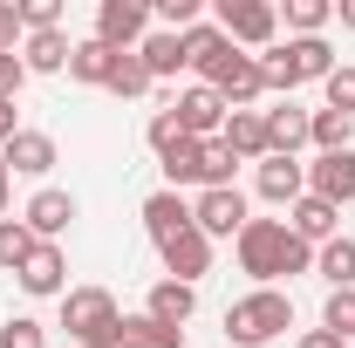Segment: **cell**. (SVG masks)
<instances>
[{
    "mask_svg": "<svg viewBox=\"0 0 355 348\" xmlns=\"http://www.w3.org/2000/svg\"><path fill=\"white\" fill-rule=\"evenodd\" d=\"M239 253V273H253L260 287H280L294 273H314V246L287 232V218H246V232L232 239Z\"/></svg>",
    "mask_w": 355,
    "mask_h": 348,
    "instance_id": "1",
    "label": "cell"
},
{
    "mask_svg": "<svg viewBox=\"0 0 355 348\" xmlns=\"http://www.w3.org/2000/svg\"><path fill=\"white\" fill-rule=\"evenodd\" d=\"M260 76H266V89L273 96H294L301 82H328L335 76V48H328V35H287V42H273L260 55Z\"/></svg>",
    "mask_w": 355,
    "mask_h": 348,
    "instance_id": "2",
    "label": "cell"
},
{
    "mask_svg": "<svg viewBox=\"0 0 355 348\" xmlns=\"http://www.w3.org/2000/svg\"><path fill=\"white\" fill-rule=\"evenodd\" d=\"M116 328H123V307L110 287H69L62 294V335L83 348H116Z\"/></svg>",
    "mask_w": 355,
    "mask_h": 348,
    "instance_id": "3",
    "label": "cell"
},
{
    "mask_svg": "<svg viewBox=\"0 0 355 348\" xmlns=\"http://www.w3.org/2000/svg\"><path fill=\"white\" fill-rule=\"evenodd\" d=\"M287 328H294V301H287L280 287H253L246 301L225 307V335L239 348H266L273 335H287Z\"/></svg>",
    "mask_w": 355,
    "mask_h": 348,
    "instance_id": "4",
    "label": "cell"
},
{
    "mask_svg": "<svg viewBox=\"0 0 355 348\" xmlns=\"http://www.w3.org/2000/svg\"><path fill=\"white\" fill-rule=\"evenodd\" d=\"M219 28L232 48H273V35H280V7L273 0H219Z\"/></svg>",
    "mask_w": 355,
    "mask_h": 348,
    "instance_id": "5",
    "label": "cell"
},
{
    "mask_svg": "<svg viewBox=\"0 0 355 348\" xmlns=\"http://www.w3.org/2000/svg\"><path fill=\"white\" fill-rule=\"evenodd\" d=\"M246 191H239V184H225V191H198V198H191V225H198V232H205V239H239V232H246Z\"/></svg>",
    "mask_w": 355,
    "mask_h": 348,
    "instance_id": "6",
    "label": "cell"
},
{
    "mask_svg": "<svg viewBox=\"0 0 355 348\" xmlns=\"http://www.w3.org/2000/svg\"><path fill=\"white\" fill-rule=\"evenodd\" d=\"M205 89H219L225 96V110H253L266 96V76H260V55H246V48H232L219 69L205 76Z\"/></svg>",
    "mask_w": 355,
    "mask_h": 348,
    "instance_id": "7",
    "label": "cell"
},
{
    "mask_svg": "<svg viewBox=\"0 0 355 348\" xmlns=\"http://www.w3.org/2000/svg\"><path fill=\"white\" fill-rule=\"evenodd\" d=\"M144 35H150V7L144 0H103L96 7V42L103 48L130 55V48H144Z\"/></svg>",
    "mask_w": 355,
    "mask_h": 348,
    "instance_id": "8",
    "label": "cell"
},
{
    "mask_svg": "<svg viewBox=\"0 0 355 348\" xmlns=\"http://www.w3.org/2000/svg\"><path fill=\"white\" fill-rule=\"evenodd\" d=\"M157 260H164V280L198 287V280L212 273V239H205L198 225H184V232H171V239H157Z\"/></svg>",
    "mask_w": 355,
    "mask_h": 348,
    "instance_id": "9",
    "label": "cell"
},
{
    "mask_svg": "<svg viewBox=\"0 0 355 348\" xmlns=\"http://www.w3.org/2000/svg\"><path fill=\"white\" fill-rule=\"evenodd\" d=\"M21 294H35V301H62L69 294V253L55 246V239H35V253L21 260Z\"/></svg>",
    "mask_w": 355,
    "mask_h": 348,
    "instance_id": "10",
    "label": "cell"
},
{
    "mask_svg": "<svg viewBox=\"0 0 355 348\" xmlns=\"http://www.w3.org/2000/svg\"><path fill=\"white\" fill-rule=\"evenodd\" d=\"M171 116H178V130H184V137H198V143H205V137H219V130H225V116H232V110H225L219 89L191 82V89L171 103Z\"/></svg>",
    "mask_w": 355,
    "mask_h": 348,
    "instance_id": "11",
    "label": "cell"
},
{
    "mask_svg": "<svg viewBox=\"0 0 355 348\" xmlns=\"http://www.w3.org/2000/svg\"><path fill=\"white\" fill-rule=\"evenodd\" d=\"M308 198H321V205H349L355 198V150H328V157H314L308 164Z\"/></svg>",
    "mask_w": 355,
    "mask_h": 348,
    "instance_id": "12",
    "label": "cell"
},
{
    "mask_svg": "<svg viewBox=\"0 0 355 348\" xmlns=\"http://www.w3.org/2000/svg\"><path fill=\"white\" fill-rule=\"evenodd\" d=\"M266 116V157H294L301 143H308V123H314V110H301L294 96H280L273 110H260Z\"/></svg>",
    "mask_w": 355,
    "mask_h": 348,
    "instance_id": "13",
    "label": "cell"
},
{
    "mask_svg": "<svg viewBox=\"0 0 355 348\" xmlns=\"http://www.w3.org/2000/svg\"><path fill=\"white\" fill-rule=\"evenodd\" d=\"M69 218H76V198H69V191H55V184H42V191L21 205V225H28L35 239H55V246H62Z\"/></svg>",
    "mask_w": 355,
    "mask_h": 348,
    "instance_id": "14",
    "label": "cell"
},
{
    "mask_svg": "<svg viewBox=\"0 0 355 348\" xmlns=\"http://www.w3.org/2000/svg\"><path fill=\"white\" fill-rule=\"evenodd\" d=\"M266 205H294V198H308V164L301 157H260V171H253Z\"/></svg>",
    "mask_w": 355,
    "mask_h": 348,
    "instance_id": "15",
    "label": "cell"
},
{
    "mask_svg": "<svg viewBox=\"0 0 355 348\" xmlns=\"http://www.w3.org/2000/svg\"><path fill=\"white\" fill-rule=\"evenodd\" d=\"M0 157H7L14 177H48L55 171V137L48 130H14L7 143H0Z\"/></svg>",
    "mask_w": 355,
    "mask_h": 348,
    "instance_id": "16",
    "label": "cell"
},
{
    "mask_svg": "<svg viewBox=\"0 0 355 348\" xmlns=\"http://www.w3.org/2000/svg\"><path fill=\"white\" fill-rule=\"evenodd\" d=\"M205 143H212V137H205ZM205 143H198V137H178L171 150L157 157V164H164V191H205Z\"/></svg>",
    "mask_w": 355,
    "mask_h": 348,
    "instance_id": "17",
    "label": "cell"
},
{
    "mask_svg": "<svg viewBox=\"0 0 355 348\" xmlns=\"http://www.w3.org/2000/svg\"><path fill=\"white\" fill-rule=\"evenodd\" d=\"M287 232H294V239H308V246H328V239L342 232V212H335V205H321V198H294V205H287Z\"/></svg>",
    "mask_w": 355,
    "mask_h": 348,
    "instance_id": "18",
    "label": "cell"
},
{
    "mask_svg": "<svg viewBox=\"0 0 355 348\" xmlns=\"http://www.w3.org/2000/svg\"><path fill=\"white\" fill-rule=\"evenodd\" d=\"M144 314L164 321V328H184V321L198 314V287H184V280H157V287L144 294Z\"/></svg>",
    "mask_w": 355,
    "mask_h": 348,
    "instance_id": "19",
    "label": "cell"
},
{
    "mask_svg": "<svg viewBox=\"0 0 355 348\" xmlns=\"http://www.w3.org/2000/svg\"><path fill=\"white\" fill-rule=\"evenodd\" d=\"M225 55H232V42H225L219 21H198V28H184V69H198V82L219 69Z\"/></svg>",
    "mask_w": 355,
    "mask_h": 348,
    "instance_id": "20",
    "label": "cell"
},
{
    "mask_svg": "<svg viewBox=\"0 0 355 348\" xmlns=\"http://www.w3.org/2000/svg\"><path fill=\"white\" fill-rule=\"evenodd\" d=\"M184 225H191V198H184V191H150V198H144V232H150V246L171 239V232H184Z\"/></svg>",
    "mask_w": 355,
    "mask_h": 348,
    "instance_id": "21",
    "label": "cell"
},
{
    "mask_svg": "<svg viewBox=\"0 0 355 348\" xmlns=\"http://www.w3.org/2000/svg\"><path fill=\"white\" fill-rule=\"evenodd\" d=\"M219 137H225V150H232L239 164H260V157H266V116H260V110H232Z\"/></svg>",
    "mask_w": 355,
    "mask_h": 348,
    "instance_id": "22",
    "label": "cell"
},
{
    "mask_svg": "<svg viewBox=\"0 0 355 348\" xmlns=\"http://www.w3.org/2000/svg\"><path fill=\"white\" fill-rule=\"evenodd\" d=\"M69 55H76V42H69L62 28H48V35H28V42H21L28 76H62V69H69Z\"/></svg>",
    "mask_w": 355,
    "mask_h": 348,
    "instance_id": "23",
    "label": "cell"
},
{
    "mask_svg": "<svg viewBox=\"0 0 355 348\" xmlns=\"http://www.w3.org/2000/svg\"><path fill=\"white\" fill-rule=\"evenodd\" d=\"M137 55H144V69H150V82H171L178 69H184V35H164V28H150Z\"/></svg>",
    "mask_w": 355,
    "mask_h": 348,
    "instance_id": "24",
    "label": "cell"
},
{
    "mask_svg": "<svg viewBox=\"0 0 355 348\" xmlns=\"http://www.w3.org/2000/svg\"><path fill=\"white\" fill-rule=\"evenodd\" d=\"M69 76H76V82H89V89H110V76H116V48H103L96 35H89V42H76Z\"/></svg>",
    "mask_w": 355,
    "mask_h": 348,
    "instance_id": "25",
    "label": "cell"
},
{
    "mask_svg": "<svg viewBox=\"0 0 355 348\" xmlns=\"http://www.w3.org/2000/svg\"><path fill=\"white\" fill-rule=\"evenodd\" d=\"M314 273L328 280V294H335V287H355V239L349 232H335L328 246H314Z\"/></svg>",
    "mask_w": 355,
    "mask_h": 348,
    "instance_id": "26",
    "label": "cell"
},
{
    "mask_svg": "<svg viewBox=\"0 0 355 348\" xmlns=\"http://www.w3.org/2000/svg\"><path fill=\"white\" fill-rule=\"evenodd\" d=\"M116 348H184V328H164V321H150V314H123Z\"/></svg>",
    "mask_w": 355,
    "mask_h": 348,
    "instance_id": "27",
    "label": "cell"
},
{
    "mask_svg": "<svg viewBox=\"0 0 355 348\" xmlns=\"http://www.w3.org/2000/svg\"><path fill=\"white\" fill-rule=\"evenodd\" d=\"M308 143L321 150V157H328V150H355V116H342V110H314Z\"/></svg>",
    "mask_w": 355,
    "mask_h": 348,
    "instance_id": "28",
    "label": "cell"
},
{
    "mask_svg": "<svg viewBox=\"0 0 355 348\" xmlns=\"http://www.w3.org/2000/svg\"><path fill=\"white\" fill-rule=\"evenodd\" d=\"M280 21H287V35H294V42H301V35H321V28L335 21V0H287V14H280Z\"/></svg>",
    "mask_w": 355,
    "mask_h": 348,
    "instance_id": "29",
    "label": "cell"
},
{
    "mask_svg": "<svg viewBox=\"0 0 355 348\" xmlns=\"http://www.w3.org/2000/svg\"><path fill=\"white\" fill-rule=\"evenodd\" d=\"M110 96H123V103H137V96H150V69H144V55H116V76H110Z\"/></svg>",
    "mask_w": 355,
    "mask_h": 348,
    "instance_id": "30",
    "label": "cell"
},
{
    "mask_svg": "<svg viewBox=\"0 0 355 348\" xmlns=\"http://www.w3.org/2000/svg\"><path fill=\"white\" fill-rule=\"evenodd\" d=\"M321 328L335 335V342H355V287H335L328 307H321Z\"/></svg>",
    "mask_w": 355,
    "mask_h": 348,
    "instance_id": "31",
    "label": "cell"
},
{
    "mask_svg": "<svg viewBox=\"0 0 355 348\" xmlns=\"http://www.w3.org/2000/svg\"><path fill=\"white\" fill-rule=\"evenodd\" d=\"M35 253V232L21 218H0V273H21V260Z\"/></svg>",
    "mask_w": 355,
    "mask_h": 348,
    "instance_id": "32",
    "label": "cell"
},
{
    "mask_svg": "<svg viewBox=\"0 0 355 348\" xmlns=\"http://www.w3.org/2000/svg\"><path fill=\"white\" fill-rule=\"evenodd\" d=\"M0 348H48V328L35 314H14V321L0 328Z\"/></svg>",
    "mask_w": 355,
    "mask_h": 348,
    "instance_id": "33",
    "label": "cell"
},
{
    "mask_svg": "<svg viewBox=\"0 0 355 348\" xmlns=\"http://www.w3.org/2000/svg\"><path fill=\"white\" fill-rule=\"evenodd\" d=\"M328 110H342V116H355V69L349 62H335V76H328Z\"/></svg>",
    "mask_w": 355,
    "mask_h": 348,
    "instance_id": "34",
    "label": "cell"
},
{
    "mask_svg": "<svg viewBox=\"0 0 355 348\" xmlns=\"http://www.w3.org/2000/svg\"><path fill=\"white\" fill-rule=\"evenodd\" d=\"M28 28H21V0H0V55H21Z\"/></svg>",
    "mask_w": 355,
    "mask_h": 348,
    "instance_id": "35",
    "label": "cell"
},
{
    "mask_svg": "<svg viewBox=\"0 0 355 348\" xmlns=\"http://www.w3.org/2000/svg\"><path fill=\"white\" fill-rule=\"evenodd\" d=\"M21 89H28V62L21 55H0V103H14Z\"/></svg>",
    "mask_w": 355,
    "mask_h": 348,
    "instance_id": "36",
    "label": "cell"
},
{
    "mask_svg": "<svg viewBox=\"0 0 355 348\" xmlns=\"http://www.w3.org/2000/svg\"><path fill=\"white\" fill-rule=\"evenodd\" d=\"M144 137H150V150L164 157V150H171V143H178L184 130H178V116H171V110H157V116H150V130H144Z\"/></svg>",
    "mask_w": 355,
    "mask_h": 348,
    "instance_id": "37",
    "label": "cell"
},
{
    "mask_svg": "<svg viewBox=\"0 0 355 348\" xmlns=\"http://www.w3.org/2000/svg\"><path fill=\"white\" fill-rule=\"evenodd\" d=\"M294 348H349V342H335L328 328H308V335H301V342H294Z\"/></svg>",
    "mask_w": 355,
    "mask_h": 348,
    "instance_id": "38",
    "label": "cell"
},
{
    "mask_svg": "<svg viewBox=\"0 0 355 348\" xmlns=\"http://www.w3.org/2000/svg\"><path fill=\"white\" fill-rule=\"evenodd\" d=\"M14 130H21V123H14V103H0V143H7Z\"/></svg>",
    "mask_w": 355,
    "mask_h": 348,
    "instance_id": "39",
    "label": "cell"
},
{
    "mask_svg": "<svg viewBox=\"0 0 355 348\" xmlns=\"http://www.w3.org/2000/svg\"><path fill=\"white\" fill-rule=\"evenodd\" d=\"M335 21H342V28L355 35V0H335Z\"/></svg>",
    "mask_w": 355,
    "mask_h": 348,
    "instance_id": "40",
    "label": "cell"
},
{
    "mask_svg": "<svg viewBox=\"0 0 355 348\" xmlns=\"http://www.w3.org/2000/svg\"><path fill=\"white\" fill-rule=\"evenodd\" d=\"M0 184H14V171H7V157H0Z\"/></svg>",
    "mask_w": 355,
    "mask_h": 348,
    "instance_id": "41",
    "label": "cell"
}]
</instances>
